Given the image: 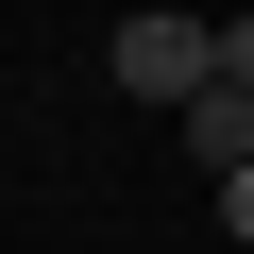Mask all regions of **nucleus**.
I'll return each mask as SVG.
<instances>
[{
    "instance_id": "1",
    "label": "nucleus",
    "mask_w": 254,
    "mask_h": 254,
    "mask_svg": "<svg viewBox=\"0 0 254 254\" xmlns=\"http://www.w3.org/2000/svg\"><path fill=\"white\" fill-rule=\"evenodd\" d=\"M102 68L136 85V102H170V119H187V102L220 85V34H203V17H119V51H102Z\"/></svg>"
}]
</instances>
